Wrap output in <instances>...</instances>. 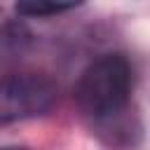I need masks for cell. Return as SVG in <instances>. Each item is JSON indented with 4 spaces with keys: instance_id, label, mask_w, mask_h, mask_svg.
<instances>
[{
    "instance_id": "1",
    "label": "cell",
    "mask_w": 150,
    "mask_h": 150,
    "mask_svg": "<svg viewBox=\"0 0 150 150\" xmlns=\"http://www.w3.org/2000/svg\"><path fill=\"white\" fill-rule=\"evenodd\" d=\"M131 89L134 70L127 56L103 54L82 70L75 84V101L87 117L103 122L117 117L129 105Z\"/></svg>"
},
{
    "instance_id": "2",
    "label": "cell",
    "mask_w": 150,
    "mask_h": 150,
    "mask_svg": "<svg viewBox=\"0 0 150 150\" xmlns=\"http://www.w3.org/2000/svg\"><path fill=\"white\" fill-rule=\"evenodd\" d=\"M56 103V84L38 73H12L5 75L0 87V122L9 124L16 120L38 117L52 110Z\"/></svg>"
},
{
    "instance_id": "3",
    "label": "cell",
    "mask_w": 150,
    "mask_h": 150,
    "mask_svg": "<svg viewBox=\"0 0 150 150\" xmlns=\"http://www.w3.org/2000/svg\"><path fill=\"white\" fill-rule=\"evenodd\" d=\"M75 5H54V2H21L16 5L19 14H28V16H49V14H61L73 9Z\"/></svg>"
},
{
    "instance_id": "4",
    "label": "cell",
    "mask_w": 150,
    "mask_h": 150,
    "mask_svg": "<svg viewBox=\"0 0 150 150\" xmlns=\"http://www.w3.org/2000/svg\"><path fill=\"white\" fill-rule=\"evenodd\" d=\"M2 150H23V148H9V145H7V148H2Z\"/></svg>"
}]
</instances>
